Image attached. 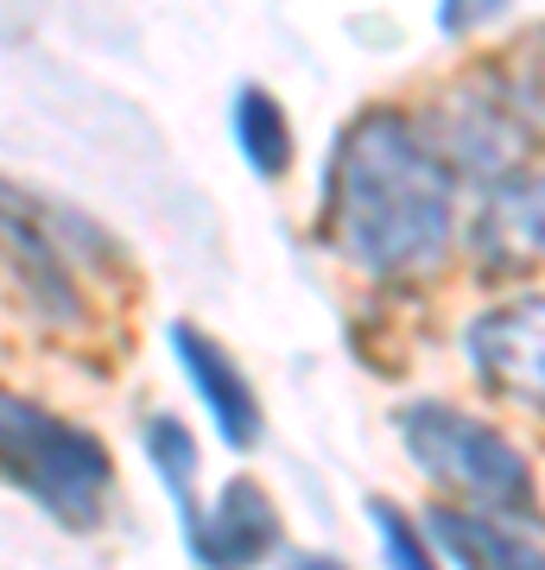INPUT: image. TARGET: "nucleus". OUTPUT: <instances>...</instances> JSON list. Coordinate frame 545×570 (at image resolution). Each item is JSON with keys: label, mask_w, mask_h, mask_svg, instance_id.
Instances as JSON below:
<instances>
[{"label": "nucleus", "mask_w": 545, "mask_h": 570, "mask_svg": "<svg viewBox=\"0 0 545 570\" xmlns=\"http://www.w3.org/2000/svg\"><path fill=\"white\" fill-rule=\"evenodd\" d=\"M464 355L488 393L545 412V298H514V305L483 311L464 330Z\"/></svg>", "instance_id": "423d86ee"}, {"label": "nucleus", "mask_w": 545, "mask_h": 570, "mask_svg": "<svg viewBox=\"0 0 545 570\" xmlns=\"http://www.w3.org/2000/svg\"><path fill=\"white\" fill-rule=\"evenodd\" d=\"M507 13H514V0H438V26H445L450 39L483 32V26L507 20Z\"/></svg>", "instance_id": "4468645a"}, {"label": "nucleus", "mask_w": 545, "mask_h": 570, "mask_svg": "<svg viewBox=\"0 0 545 570\" xmlns=\"http://www.w3.org/2000/svg\"><path fill=\"white\" fill-rule=\"evenodd\" d=\"M323 223L362 273L419 279L457 242V171L412 115L368 108L337 146Z\"/></svg>", "instance_id": "f257e3e1"}, {"label": "nucleus", "mask_w": 545, "mask_h": 570, "mask_svg": "<svg viewBox=\"0 0 545 570\" xmlns=\"http://www.w3.org/2000/svg\"><path fill=\"white\" fill-rule=\"evenodd\" d=\"M431 146L450 159V171H469V178L502 184L514 171H526V153L539 146L545 127L533 121V102L520 89H495V82H476V89H457L445 102L438 121H425Z\"/></svg>", "instance_id": "39448f33"}, {"label": "nucleus", "mask_w": 545, "mask_h": 570, "mask_svg": "<svg viewBox=\"0 0 545 570\" xmlns=\"http://www.w3.org/2000/svg\"><path fill=\"white\" fill-rule=\"evenodd\" d=\"M476 266L488 279H520L533 266H545V178L539 171H514L488 190L483 216L469 228Z\"/></svg>", "instance_id": "0eeeda50"}, {"label": "nucleus", "mask_w": 545, "mask_h": 570, "mask_svg": "<svg viewBox=\"0 0 545 570\" xmlns=\"http://www.w3.org/2000/svg\"><path fill=\"white\" fill-rule=\"evenodd\" d=\"M393 425H400L406 456H412L445 494H457V508L495 513V520H514V527H533V520H539L533 463H526V450H514L507 431H495L488 419H476V412L445 406V400L400 406Z\"/></svg>", "instance_id": "f03ea898"}, {"label": "nucleus", "mask_w": 545, "mask_h": 570, "mask_svg": "<svg viewBox=\"0 0 545 570\" xmlns=\"http://www.w3.org/2000/svg\"><path fill=\"white\" fill-rule=\"evenodd\" d=\"M292 570H349V564H343V558H323V551H318V558H299Z\"/></svg>", "instance_id": "2eb2a0df"}, {"label": "nucleus", "mask_w": 545, "mask_h": 570, "mask_svg": "<svg viewBox=\"0 0 545 570\" xmlns=\"http://www.w3.org/2000/svg\"><path fill=\"white\" fill-rule=\"evenodd\" d=\"M425 532L450 558V570H545V551L514 520H495V513L431 508L425 513Z\"/></svg>", "instance_id": "9d476101"}, {"label": "nucleus", "mask_w": 545, "mask_h": 570, "mask_svg": "<svg viewBox=\"0 0 545 570\" xmlns=\"http://www.w3.org/2000/svg\"><path fill=\"white\" fill-rule=\"evenodd\" d=\"M374 527H381V551H387L393 570H445L438 558H431V539H419L412 520H406L393 501H374Z\"/></svg>", "instance_id": "ddd939ff"}, {"label": "nucleus", "mask_w": 545, "mask_h": 570, "mask_svg": "<svg viewBox=\"0 0 545 570\" xmlns=\"http://www.w3.org/2000/svg\"><path fill=\"white\" fill-rule=\"evenodd\" d=\"M172 348H178V362H184V374H191L197 400L210 406L216 438H223L228 450H247L261 438V393H254V381L235 367V355H228L216 336H203V330H191V324L172 330Z\"/></svg>", "instance_id": "1a4fd4ad"}, {"label": "nucleus", "mask_w": 545, "mask_h": 570, "mask_svg": "<svg viewBox=\"0 0 545 570\" xmlns=\"http://www.w3.org/2000/svg\"><path fill=\"white\" fill-rule=\"evenodd\" d=\"M146 456H153V469L165 475V489H172V501H178L184 513V532L197 527V438L172 419V412H159V419H146Z\"/></svg>", "instance_id": "f8f14e48"}, {"label": "nucleus", "mask_w": 545, "mask_h": 570, "mask_svg": "<svg viewBox=\"0 0 545 570\" xmlns=\"http://www.w3.org/2000/svg\"><path fill=\"white\" fill-rule=\"evenodd\" d=\"M235 146H242V159L261 178H285L292 171V121H285L280 96L261 89V82H247L235 96Z\"/></svg>", "instance_id": "9b49d317"}, {"label": "nucleus", "mask_w": 545, "mask_h": 570, "mask_svg": "<svg viewBox=\"0 0 545 570\" xmlns=\"http://www.w3.org/2000/svg\"><path fill=\"white\" fill-rule=\"evenodd\" d=\"M64 242L89 247V254H115L96 228L82 223V216L39 204V197L20 190V184H0V266L13 273L26 311H32L39 324L82 330V324H89V298H82L77 266H70Z\"/></svg>", "instance_id": "20e7f679"}, {"label": "nucleus", "mask_w": 545, "mask_h": 570, "mask_svg": "<svg viewBox=\"0 0 545 570\" xmlns=\"http://www.w3.org/2000/svg\"><path fill=\"white\" fill-rule=\"evenodd\" d=\"M0 482L39 501L58 527L89 532L115 489V456L77 419H58L39 400L0 387Z\"/></svg>", "instance_id": "7ed1b4c3"}, {"label": "nucleus", "mask_w": 545, "mask_h": 570, "mask_svg": "<svg viewBox=\"0 0 545 570\" xmlns=\"http://www.w3.org/2000/svg\"><path fill=\"white\" fill-rule=\"evenodd\" d=\"M280 546V508L254 475H228L210 520L191 527V551L203 570H254Z\"/></svg>", "instance_id": "6e6552de"}]
</instances>
